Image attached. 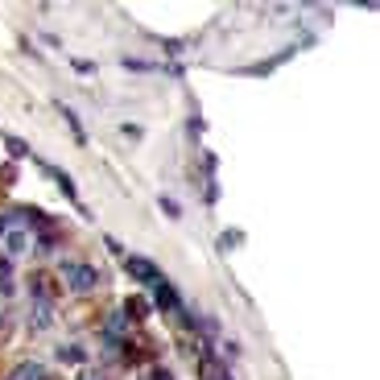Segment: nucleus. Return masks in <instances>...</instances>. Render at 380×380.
Segmentation results:
<instances>
[{"label":"nucleus","mask_w":380,"mask_h":380,"mask_svg":"<svg viewBox=\"0 0 380 380\" xmlns=\"http://www.w3.org/2000/svg\"><path fill=\"white\" fill-rule=\"evenodd\" d=\"M62 282L71 293H92L95 285H99V269L95 265H79V261H66L62 265Z\"/></svg>","instance_id":"f257e3e1"},{"label":"nucleus","mask_w":380,"mask_h":380,"mask_svg":"<svg viewBox=\"0 0 380 380\" xmlns=\"http://www.w3.org/2000/svg\"><path fill=\"white\" fill-rule=\"evenodd\" d=\"M124 269H129V277H133V282H145L149 289L161 282V269H157L153 261H145V256H124Z\"/></svg>","instance_id":"f03ea898"},{"label":"nucleus","mask_w":380,"mask_h":380,"mask_svg":"<svg viewBox=\"0 0 380 380\" xmlns=\"http://www.w3.org/2000/svg\"><path fill=\"white\" fill-rule=\"evenodd\" d=\"M29 228H25V224H13V228H8V232H4V256H8V261H17V256H25V252H29Z\"/></svg>","instance_id":"7ed1b4c3"},{"label":"nucleus","mask_w":380,"mask_h":380,"mask_svg":"<svg viewBox=\"0 0 380 380\" xmlns=\"http://www.w3.org/2000/svg\"><path fill=\"white\" fill-rule=\"evenodd\" d=\"M149 306H153V310H178L182 302H178V289H174L170 282H157V285H153V298H149Z\"/></svg>","instance_id":"20e7f679"},{"label":"nucleus","mask_w":380,"mask_h":380,"mask_svg":"<svg viewBox=\"0 0 380 380\" xmlns=\"http://www.w3.org/2000/svg\"><path fill=\"white\" fill-rule=\"evenodd\" d=\"M42 170H46L50 178H54V187L62 190V194H66L71 203H79V190H75V182H71V174H66L62 166H46V161H42Z\"/></svg>","instance_id":"39448f33"},{"label":"nucleus","mask_w":380,"mask_h":380,"mask_svg":"<svg viewBox=\"0 0 380 380\" xmlns=\"http://www.w3.org/2000/svg\"><path fill=\"white\" fill-rule=\"evenodd\" d=\"M50 323H54V310H50V302L42 298V302H34V314H29V331L42 335L50 331Z\"/></svg>","instance_id":"423d86ee"},{"label":"nucleus","mask_w":380,"mask_h":380,"mask_svg":"<svg viewBox=\"0 0 380 380\" xmlns=\"http://www.w3.org/2000/svg\"><path fill=\"white\" fill-rule=\"evenodd\" d=\"M198 368H203V380H232V372L224 368V360H215L211 351L203 356V364H198Z\"/></svg>","instance_id":"0eeeda50"},{"label":"nucleus","mask_w":380,"mask_h":380,"mask_svg":"<svg viewBox=\"0 0 380 380\" xmlns=\"http://www.w3.org/2000/svg\"><path fill=\"white\" fill-rule=\"evenodd\" d=\"M13 380H50V372L42 364H21V368L13 372Z\"/></svg>","instance_id":"6e6552de"},{"label":"nucleus","mask_w":380,"mask_h":380,"mask_svg":"<svg viewBox=\"0 0 380 380\" xmlns=\"http://www.w3.org/2000/svg\"><path fill=\"white\" fill-rule=\"evenodd\" d=\"M129 310H124V319H149L153 314V306H149V298H133V302H124Z\"/></svg>","instance_id":"1a4fd4ad"},{"label":"nucleus","mask_w":380,"mask_h":380,"mask_svg":"<svg viewBox=\"0 0 380 380\" xmlns=\"http://www.w3.org/2000/svg\"><path fill=\"white\" fill-rule=\"evenodd\" d=\"M58 112H62V120H66V124H71V133H75V141H79V145L87 141V129H83V124H79V116H75V112H71V108H62V103H58Z\"/></svg>","instance_id":"9d476101"},{"label":"nucleus","mask_w":380,"mask_h":380,"mask_svg":"<svg viewBox=\"0 0 380 380\" xmlns=\"http://www.w3.org/2000/svg\"><path fill=\"white\" fill-rule=\"evenodd\" d=\"M0 293H13V261L0 256Z\"/></svg>","instance_id":"9b49d317"},{"label":"nucleus","mask_w":380,"mask_h":380,"mask_svg":"<svg viewBox=\"0 0 380 380\" xmlns=\"http://www.w3.org/2000/svg\"><path fill=\"white\" fill-rule=\"evenodd\" d=\"M4 149H8V157H13V161H17V157H29V145L21 141V137H8Z\"/></svg>","instance_id":"f8f14e48"},{"label":"nucleus","mask_w":380,"mask_h":380,"mask_svg":"<svg viewBox=\"0 0 380 380\" xmlns=\"http://www.w3.org/2000/svg\"><path fill=\"white\" fill-rule=\"evenodd\" d=\"M157 207H161V211H166L170 219H182V207H178V203H174L170 194H161V198H157Z\"/></svg>","instance_id":"ddd939ff"},{"label":"nucleus","mask_w":380,"mask_h":380,"mask_svg":"<svg viewBox=\"0 0 380 380\" xmlns=\"http://www.w3.org/2000/svg\"><path fill=\"white\" fill-rule=\"evenodd\" d=\"M75 71H79V75H92L95 62H87V58H75Z\"/></svg>","instance_id":"4468645a"},{"label":"nucleus","mask_w":380,"mask_h":380,"mask_svg":"<svg viewBox=\"0 0 380 380\" xmlns=\"http://www.w3.org/2000/svg\"><path fill=\"white\" fill-rule=\"evenodd\" d=\"M240 244V232H224V248H236Z\"/></svg>","instance_id":"2eb2a0df"},{"label":"nucleus","mask_w":380,"mask_h":380,"mask_svg":"<svg viewBox=\"0 0 380 380\" xmlns=\"http://www.w3.org/2000/svg\"><path fill=\"white\" fill-rule=\"evenodd\" d=\"M75 380H99V372L95 368H83V372H75Z\"/></svg>","instance_id":"dca6fc26"},{"label":"nucleus","mask_w":380,"mask_h":380,"mask_svg":"<svg viewBox=\"0 0 380 380\" xmlns=\"http://www.w3.org/2000/svg\"><path fill=\"white\" fill-rule=\"evenodd\" d=\"M153 380H174V377H170L166 368H153Z\"/></svg>","instance_id":"f3484780"},{"label":"nucleus","mask_w":380,"mask_h":380,"mask_svg":"<svg viewBox=\"0 0 380 380\" xmlns=\"http://www.w3.org/2000/svg\"><path fill=\"white\" fill-rule=\"evenodd\" d=\"M0 327H4V314H0Z\"/></svg>","instance_id":"a211bd4d"}]
</instances>
